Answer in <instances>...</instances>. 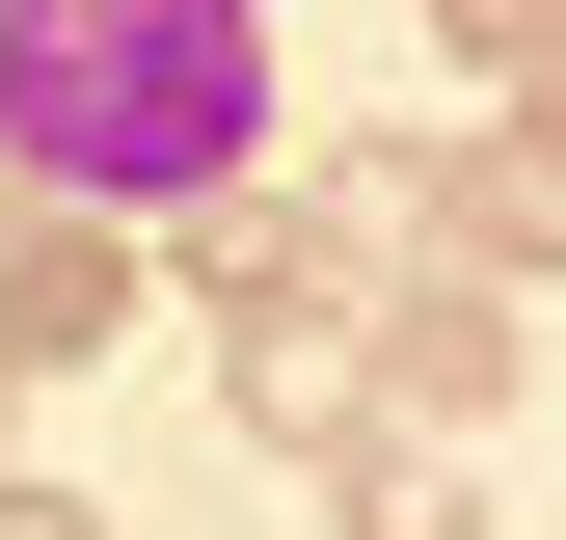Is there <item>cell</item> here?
<instances>
[{
  "label": "cell",
  "instance_id": "cell-1",
  "mask_svg": "<svg viewBox=\"0 0 566 540\" xmlns=\"http://www.w3.org/2000/svg\"><path fill=\"white\" fill-rule=\"evenodd\" d=\"M270 108H297L270 0H0V189H54V217L163 243L189 189L270 163Z\"/></svg>",
  "mask_w": 566,
  "mask_h": 540
},
{
  "label": "cell",
  "instance_id": "cell-2",
  "mask_svg": "<svg viewBox=\"0 0 566 540\" xmlns=\"http://www.w3.org/2000/svg\"><path fill=\"white\" fill-rule=\"evenodd\" d=\"M513 352H539L513 270H378V298H350V405H378V433H485Z\"/></svg>",
  "mask_w": 566,
  "mask_h": 540
},
{
  "label": "cell",
  "instance_id": "cell-3",
  "mask_svg": "<svg viewBox=\"0 0 566 540\" xmlns=\"http://www.w3.org/2000/svg\"><path fill=\"white\" fill-rule=\"evenodd\" d=\"M135 324H163V243H135V217H54V189H0V378H108Z\"/></svg>",
  "mask_w": 566,
  "mask_h": 540
},
{
  "label": "cell",
  "instance_id": "cell-4",
  "mask_svg": "<svg viewBox=\"0 0 566 540\" xmlns=\"http://www.w3.org/2000/svg\"><path fill=\"white\" fill-rule=\"evenodd\" d=\"M163 270H189V298H243V324H297V298H350V243H324V189H297V163L189 189V217H163Z\"/></svg>",
  "mask_w": 566,
  "mask_h": 540
},
{
  "label": "cell",
  "instance_id": "cell-5",
  "mask_svg": "<svg viewBox=\"0 0 566 540\" xmlns=\"http://www.w3.org/2000/svg\"><path fill=\"white\" fill-rule=\"evenodd\" d=\"M217 405H243L270 459H324V433H350V298H297V324H243V352H217Z\"/></svg>",
  "mask_w": 566,
  "mask_h": 540
},
{
  "label": "cell",
  "instance_id": "cell-6",
  "mask_svg": "<svg viewBox=\"0 0 566 540\" xmlns=\"http://www.w3.org/2000/svg\"><path fill=\"white\" fill-rule=\"evenodd\" d=\"M324 487H350V540H485V487H459V433H378V405L324 433Z\"/></svg>",
  "mask_w": 566,
  "mask_h": 540
},
{
  "label": "cell",
  "instance_id": "cell-7",
  "mask_svg": "<svg viewBox=\"0 0 566 540\" xmlns=\"http://www.w3.org/2000/svg\"><path fill=\"white\" fill-rule=\"evenodd\" d=\"M432 54H459L485 108H513V82H566V0H432Z\"/></svg>",
  "mask_w": 566,
  "mask_h": 540
},
{
  "label": "cell",
  "instance_id": "cell-8",
  "mask_svg": "<svg viewBox=\"0 0 566 540\" xmlns=\"http://www.w3.org/2000/svg\"><path fill=\"white\" fill-rule=\"evenodd\" d=\"M0 540H108V513H82V487H0Z\"/></svg>",
  "mask_w": 566,
  "mask_h": 540
}]
</instances>
